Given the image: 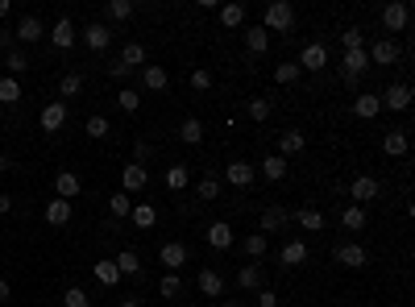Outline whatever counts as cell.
Wrapping results in <instances>:
<instances>
[{"instance_id":"cell-42","label":"cell","mask_w":415,"mask_h":307,"mask_svg":"<svg viewBox=\"0 0 415 307\" xmlns=\"http://www.w3.org/2000/svg\"><path fill=\"white\" fill-rule=\"evenodd\" d=\"M187 183H191V170H187V166H170V170H166V187H170V191H183Z\"/></svg>"},{"instance_id":"cell-33","label":"cell","mask_w":415,"mask_h":307,"mask_svg":"<svg viewBox=\"0 0 415 307\" xmlns=\"http://www.w3.org/2000/svg\"><path fill=\"white\" fill-rule=\"evenodd\" d=\"M299 79H303L299 62H279V67H274V83H279V87H295Z\"/></svg>"},{"instance_id":"cell-31","label":"cell","mask_w":415,"mask_h":307,"mask_svg":"<svg viewBox=\"0 0 415 307\" xmlns=\"http://www.w3.org/2000/svg\"><path fill=\"white\" fill-rule=\"evenodd\" d=\"M125 71H141V62H145V46L141 42H129L125 50H121V58H116Z\"/></svg>"},{"instance_id":"cell-37","label":"cell","mask_w":415,"mask_h":307,"mask_svg":"<svg viewBox=\"0 0 415 307\" xmlns=\"http://www.w3.org/2000/svg\"><path fill=\"white\" fill-rule=\"evenodd\" d=\"M295 220H299V229H308V233H324V216H320L316 208H299Z\"/></svg>"},{"instance_id":"cell-8","label":"cell","mask_w":415,"mask_h":307,"mask_svg":"<svg viewBox=\"0 0 415 307\" xmlns=\"http://www.w3.org/2000/svg\"><path fill=\"white\" fill-rule=\"evenodd\" d=\"M254 179H258L254 162H241V158H237V162H229V166H224V183H229V187H237V191H245Z\"/></svg>"},{"instance_id":"cell-36","label":"cell","mask_w":415,"mask_h":307,"mask_svg":"<svg viewBox=\"0 0 415 307\" xmlns=\"http://www.w3.org/2000/svg\"><path fill=\"white\" fill-rule=\"evenodd\" d=\"M366 220H370V216H366V208H357V204H349V208L341 212V225H345L349 233H362V229H366Z\"/></svg>"},{"instance_id":"cell-9","label":"cell","mask_w":415,"mask_h":307,"mask_svg":"<svg viewBox=\"0 0 415 307\" xmlns=\"http://www.w3.org/2000/svg\"><path fill=\"white\" fill-rule=\"evenodd\" d=\"M145 183H150V170H145V166H137V162L121 166V191H125V195H137V191H145Z\"/></svg>"},{"instance_id":"cell-45","label":"cell","mask_w":415,"mask_h":307,"mask_svg":"<svg viewBox=\"0 0 415 307\" xmlns=\"http://www.w3.org/2000/svg\"><path fill=\"white\" fill-rule=\"evenodd\" d=\"M25 67H29V58H25V54H21V50H8V54H4V71H8V75H12V79H17V75H21V71H25Z\"/></svg>"},{"instance_id":"cell-53","label":"cell","mask_w":415,"mask_h":307,"mask_svg":"<svg viewBox=\"0 0 415 307\" xmlns=\"http://www.w3.org/2000/svg\"><path fill=\"white\" fill-rule=\"evenodd\" d=\"M258 307H279V295H274L270 287H262V291H258Z\"/></svg>"},{"instance_id":"cell-60","label":"cell","mask_w":415,"mask_h":307,"mask_svg":"<svg viewBox=\"0 0 415 307\" xmlns=\"http://www.w3.org/2000/svg\"><path fill=\"white\" fill-rule=\"evenodd\" d=\"M116 307H137V304H133V299H125V304H116Z\"/></svg>"},{"instance_id":"cell-10","label":"cell","mask_w":415,"mask_h":307,"mask_svg":"<svg viewBox=\"0 0 415 307\" xmlns=\"http://www.w3.org/2000/svg\"><path fill=\"white\" fill-rule=\"evenodd\" d=\"M37 121H42V133H58L67 125V100H50Z\"/></svg>"},{"instance_id":"cell-41","label":"cell","mask_w":415,"mask_h":307,"mask_svg":"<svg viewBox=\"0 0 415 307\" xmlns=\"http://www.w3.org/2000/svg\"><path fill=\"white\" fill-rule=\"evenodd\" d=\"M245 112H249L254 121H266V116H270V100H266V96H249V100H245Z\"/></svg>"},{"instance_id":"cell-27","label":"cell","mask_w":415,"mask_h":307,"mask_svg":"<svg viewBox=\"0 0 415 307\" xmlns=\"http://www.w3.org/2000/svg\"><path fill=\"white\" fill-rule=\"evenodd\" d=\"M241 249H245V258H249V262H262V258H266V249H270V241H266V233H245Z\"/></svg>"},{"instance_id":"cell-24","label":"cell","mask_w":415,"mask_h":307,"mask_svg":"<svg viewBox=\"0 0 415 307\" xmlns=\"http://www.w3.org/2000/svg\"><path fill=\"white\" fill-rule=\"evenodd\" d=\"M141 87H145V91H166V87H170L166 67H141Z\"/></svg>"},{"instance_id":"cell-50","label":"cell","mask_w":415,"mask_h":307,"mask_svg":"<svg viewBox=\"0 0 415 307\" xmlns=\"http://www.w3.org/2000/svg\"><path fill=\"white\" fill-rule=\"evenodd\" d=\"M212 83H216V79H212L208 67H195V71H191V87H195V91H212Z\"/></svg>"},{"instance_id":"cell-38","label":"cell","mask_w":415,"mask_h":307,"mask_svg":"<svg viewBox=\"0 0 415 307\" xmlns=\"http://www.w3.org/2000/svg\"><path fill=\"white\" fill-rule=\"evenodd\" d=\"M112 262H116L121 279H125V274H137V270H141V258H137V249H121V254H116Z\"/></svg>"},{"instance_id":"cell-44","label":"cell","mask_w":415,"mask_h":307,"mask_svg":"<svg viewBox=\"0 0 415 307\" xmlns=\"http://www.w3.org/2000/svg\"><path fill=\"white\" fill-rule=\"evenodd\" d=\"M17 100H21V83L12 75H4L0 79V104H17Z\"/></svg>"},{"instance_id":"cell-12","label":"cell","mask_w":415,"mask_h":307,"mask_svg":"<svg viewBox=\"0 0 415 307\" xmlns=\"http://www.w3.org/2000/svg\"><path fill=\"white\" fill-rule=\"evenodd\" d=\"M333 258H337L341 266H349V270H362V266L370 262V254H366L357 241H345V245H337V249H333Z\"/></svg>"},{"instance_id":"cell-48","label":"cell","mask_w":415,"mask_h":307,"mask_svg":"<svg viewBox=\"0 0 415 307\" xmlns=\"http://www.w3.org/2000/svg\"><path fill=\"white\" fill-rule=\"evenodd\" d=\"M108 17L112 21H129L133 17V0H108Z\"/></svg>"},{"instance_id":"cell-55","label":"cell","mask_w":415,"mask_h":307,"mask_svg":"<svg viewBox=\"0 0 415 307\" xmlns=\"http://www.w3.org/2000/svg\"><path fill=\"white\" fill-rule=\"evenodd\" d=\"M4 212H12V195H4V191H0V216H4Z\"/></svg>"},{"instance_id":"cell-47","label":"cell","mask_w":415,"mask_h":307,"mask_svg":"<svg viewBox=\"0 0 415 307\" xmlns=\"http://www.w3.org/2000/svg\"><path fill=\"white\" fill-rule=\"evenodd\" d=\"M116 104H121V112H137V108H141V91H133V87H121Z\"/></svg>"},{"instance_id":"cell-1","label":"cell","mask_w":415,"mask_h":307,"mask_svg":"<svg viewBox=\"0 0 415 307\" xmlns=\"http://www.w3.org/2000/svg\"><path fill=\"white\" fill-rule=\"evenodd\" d=\"M262 29H266V33H291V29H295V8H291L287 0L266 4V12H262Z\"/></svg>"},{"instance_id":"cell-39","label":"cell","mask_w":415,"mask_h":307,"mask_svg":"<svg viewBox=\"0 0 415 307\" xmlns=\"http://www.w3.org/2000/svg\"><path fill=\"white\" fill-rule=\"evenodd\" d=\"M195 195H200V204H212V200H220V179H200V187H195Z\"/></svg>"},{"instance_id":"cell-49","label":"cell","mask_w":415,"mask_h":307,"mask_svg":"<svg viewBox=\"0 0 415 307\" xmlns=\"http://www.w3.org/2000/svg\"><path fill=\"white\" fill-rule=\"evenodd\" d=\"M341 46H345V50H366V33L353 25V29H345V33H341Z\"/></svg>"},{"instance_id":"cell-46","label":"cell","mask_w":415,"mask_h":307,"mask_svg":"<svg viewBox=\"0 0 415 307\" xmlns=\"http://www.w3.org/2000/svg\"><path fill=\"white\" fill-rule=\"evenodd\" d=\"M58 91H62V96H79V91H83V75H79V71H67L62 83H58Z\"/></svg>"},{"instance_id":"cell-18","label":"cell","mask_w":415,"mask_h":307,"mask_svg":"<svg viewBox=\"0 0 415 307\" xmlns=\"http://www.w3.org/2000/svg\"><path fill=\"white\" fill-rule=\"evenodd\" d=\"M75 37H79V33H75V21H71V17H58V25L50 29L54 50H71V46H75Z\"/></svg>"},{"instance_id":"cell-6","label":"cell","mask_w":415,"mask_h":307,"mask_svg":"<svg viewBox=\"0 0 415 307\" xmlns=\"http://www.w3.org/2000/svg\"><path fill=\"white\" fill-rule=\"evenodd\" d=\"M366 58H370L374 67H391V62H399V42H395V37H378V42L366 50Z\"/></svg>"},{"instance_id":"cell-11","label":"cell","mask_w":415,"mask_h":307,"mask_svg":"<svg viewBox=\"0 0 415 307\" xmlns=\"http://www.w3.org/2000/svg\"><path fill=\"white\" fill-rule=\"evenodd\" d=\"M204 241H208L212 249H233V245H237V237H233V225H229V220H212V225H208V233H204Z\"/></svg>"},{"instance_id":"cell-58","label":"cell","mask_w":415,"mask_h":307,"mask_svg":"<svg viewBox=\"0 0 415 307\" xmlns=\"http://www.w3.org/2000/svg\"><path fill=\"white\" fill-rule=\"evenodd\" d=\"M220 307H245L241 299H220Z\"/></svg>"},{"instance_id":"cell-7","label":"cell","mask_w":415,"mask_h":307,"mask_svg":"<svg viewBox=\"0 0 415 307\" xmlns=\"http://www.w3.org/2000/svg\"><path fill=\"white\" fill-rule=\"evenodd\" d=\"M378 104L391 108V112H407V108H412V87H407V83H391V87L378 96Z\"/></svg>"},{"instance_id":"cell-51","label":"cell","mask_w":415,"mask_h":307,"mask_svg":"<svg viewBox=\"0 0 415 307\" xmlns=\"http://www.w3.org/2000/svg\"><path fill=\"white\" fill-rule=\"evenodd\" d=\"M83 304H91L83 287H67V291H62V307H83Z\"/></svg>"},{"instance_id":"cell-43","label":"cell","mask_w":415,"mask_h":307,"mask_svg":"<svg viewBox=\"0 0 415 307\" xmlns=\"http://www.w3.org/2000/svg\"><path fill=\"white\" fill-rule=\"evenodd\" d=\"M179 291H183V279H179V274H162V279H158V295H162V299H175Z\"/></svg>"},{"instance_id":"cell-57","label":"cell","mask_w":415,"mask_h":307,"mask_svg":"<svg viewBox=\"0 0 415 307\" xmlns=\"http://www.w3.org/2000/svg\"><path fill=\"white\" fill-rule=\"evenodd\" d=\"M8 12H12V4H8V0H0V21H4Z\"/></svg>"},{"instance_id":"cell-20","label":"cell","mask_w":415,"mask_h":307,"mask_svg":"<svg viewBox=\"0 0 415 307\" xmlns=\"http://www.w3.org/2000/svg\"><path fill=\"white\" fill-rule=\"evenodd\" d=\"M79 191H83L79 175H71V170H58V175H54V195H58V200H67V204H71Z\"/></svg>"},{"instance_id":"cell-14","label":"cell","mask_w":415,"mask_h":307,"mask_svg":"<svg viewBox=\"0 0 415 307\" xmlns=\"http://www.w3.org/2000/svg\"><path fill=\"white\" fill-rule=\"evenodd\" d=\"M12 37H17L21 46H33V42H42V37H46V29H42V21H37V17H21V21H17V29H12Z\"/></svg>"},{"instance_id":"cell-34","label":"cell","mask_w":415,"mask_h":307,"mask_svg":"<svg viewBox=\"0 0 415 307\" xmlns=\"http://www.w3.org/2000/svg\"><path fill=\"white\" fill-rule=\"evenodd\" d=\"M179 141L200 146V141H204V121H200V116H187V121L179 125Z\"/></svg>"},{"instance_id":"cell-32","label":"cell","mask_w":415,"mask_h":307,"mask_svg":"<svg viewBox=\"0 0 415 307\" xmlns=\"http://www.w3.org/2000/svg\"><path fill=\"white\" fill-rule=\"evenodd\" d=\"M67 220H71V204H67V200H58V195H54V200H50V204H46V225H54V229H62V225H67Z\"/></svg>"},{"instance_id":"cell-61","label":"cell","mask_w":415,"mask_h":307,"mask_svg":"<svg viewBox=\"0 0 415 307\" xmlns=\"http://www.w3.org/2000/svg\"><path fill=\"white\" fill-rule=\"evenodd\" d=\"M83 307H91V304H83Z\"/></svg>"},{"instance_id":"cell-13","label":"cell","mask_w":415,"mask_h":307,"mask_svg":"<svg viewBox=\"0 0 415 307\" xmlns=\"http://www.w3.org/2000/svg\"><path fill=\"white\" fill-rule=\"evenodd\" d=\"M349 195L357 200V208H366L370 200H378V179H374V175H357V179L349 183Z\"/></svg>"},{"instance_id":"cell-30","label":"cell","mask_w":415,"mask_h":307,"mask_svg":"<svg viewBox=\"0 0 415 307\" xmlns=\"http://www.w3.org/2000/svg\"><path fill=\"white\" fill-rule=\"evenodd\" d=\"M245 50H249V54H266V50H270V33H266L262 25H249V29H245Z\"/></svg>"},{"instance_id":"cell-19","label":"cell","mask_w":415,"mask_h":307,"mask_svg":"<svg viewBox=\"0 0 415 307\" xmlns=\"http://www.w3.org/2000/svg\"><path fill=\"white\" fill-rule=\"evenodd\" d=\"M378 112H382L378 91H357V100H353V116H357V121H374Z\"/></svg>"},{"instance_id":"cell-56","label":"cell","mask_w":415,"mask_h":307,"mask_svg":"<svg viewBox=\"0 0 415 307\" xmlns=\"http://www.w3.org/2000/svg\"><path fill=\"white\" fill-rule=\"evenodd\" d=\"M8 295H12V287H8V283L0 279V304H8Z\"/></svg>"},{"instance_id":"cell-40","label":"cell","mask_w":415,"mask_h":307,"mask_svg":"<svg viewBox=\"0 0 415 307\" xmlns=\"http://www.w3.org/2000/svg\"><path fill=\"white\" fill-rule=\"evenodd\" d=\"M108 212H112L116 220H125V216L133 212V200H129L125 191H116V195H108Z\"/></svg>"},{"instance_id":"cell-52","label":"cell","mask_w":415,"mask_h":307,"mask_svg":"<svg viewBox=\"0 0 415 307\" xmlns=\"http://www.w3.org/2000/svg\"><path fill=\"white\" fill-rule=\"evenodd\" d=\"M87 137H108V116L91 112V116H87Z\"/></svg>"},{"instance_id":"cell-28","label":"cell","mask_w":415,"mask_h":307,"mask_svg":"<svg viewBox=\"0 0 415 307\" xmlns=\"http://www.w3.org/2000/svg\"><path fill=\"white\" fill-rule=\"evenodd\" d=\"M91 274H96V283H100V287H116V283H121V270H116V262H112V258H100V262L91 266Z\"/></svg>"},{"instance_id":"cell-21","label":"cell","mask_w":415,"mask_h":307,"mask_svg":"<svg viewBox=\"0 0 415 307\" xmlns=\"http://www.w3.org/2000/svg\"><path fill=\"white\" fill-rule=\"evenodd\" d=\"M237 287H241V291H262V287H266V270H262L258 262L241 266V270H237Z\"/></svg>"},{"instance_id":"cell-15","label":"cell","mask_w":415,"mask_h":307,"mask_svg":"<svg viewBox=\"0 0 415 307\" xmlns=\"http://www.w3.org/2000/svg\"><path fill=\"white\" fill-rule=\"evenodd\" d=\"M79 37H83V46H87V50H108V46H112V29H108V25H100V21H91Z\"/></svg>"},{"instance_id":"cell-23","label":"cell","mask_w":415,"mask_h":307,"mask_svg":"<svg viewBox=\"0 0 415 307\" xmlns=\"http://www.w3.org/2000/svg\"><path fill=\"white\" fill-rule=\"evenodd\" d=\"M407 150H412V141H407L403 129H391V133L382 137V154H387V158H407Z\"/></svg>"},{"instance_id":"cell-17","label":"cell","mask_w":415,"mask_h":307,"mask_svg":"<svg viewBox=\"0 0 415 307\" xmlns=\"http://www.w3.org/2000/svg\"><path fill=\"white\" fill-rule=\"evenodd\" d=\"M287 225H291V212L279 208V204H270V208L262 212V220H258V233H279V229H287Z\"/></svg>"},{"instance_id":"cell-59","label":"cell","mask_w":415,"mask_h":307,"mask_svg":"<svg viewBox=\"0 0 415 307\" xmlns=\"http://www.w3.org/2000/svg\"><path fill=\"white\" fill-rule=\"evenodd\" d=\"M8 166H12V162H8V158H4V154H0V175H4V170H8Z\"/></svg>"},{"instance_id":"cell-35","label":"cell","mask_w":415,"mask_h":307,"mask_svg":"<svg viewBox=\"0 0 415 307\" xmlns=\"http://www.w3.org/2000/svg\"><path fill=\"white\" fill-rule=\"evenodd\" d=\"M129 220H133L137 229H154V220H158V208H154V204H133Z\"/></svg>"},{"instance_id":"cell-2","label":"cell","mask_w":415,"mask_h":307,"mask_svg":"<svg viewBox=\"0 0 415 307\" xmlns=\"http://www.w3.org/2000/svg\"><path fill=\"white\" fill-rule=\"evenodd\" d=\"M412 25V8L403 4V0H391L387 8H382V29H387V37H395V33H403Z\"/></svg>"},{"instance_id":"cell-16","label":"cell","mask_w":415,"mask_h":307,"mask_svg":"<svg viewBox=\"0 0 415 307\" xmlns=\"http://www.w3.org/2000/svg\"><path fill=\"white\" fill-rule=\"evenodd\" d=\"M303 146H308V137H303L299 129H287V133H279V150H274V154L291 162L295 154H303Z\"/></svg>"},{"instance_id":"cell-4","label":"cell","mask_w":415,"mask_h":307,"mask_svg":"<svg viewBox=\"0 0 415 307\" xmlns=\"http://www.w3.org/2000/svg\"><path fill=\"white\" fill-rule=\"evenodd\" d=\"M295 62H299V71H324L328 67V46L324 42H308Z\"/></svg>"},{"instance_id":"cell-26","label":"cell","mask_w":415,"mask_h":307,"mask_svg":"<svg viewBox=\"0 0 415 307\" xmlns=\"http://www.w3.org/2000/svg\"><path fill=\"white\" fill-rule=\"evenodd\" d=\"M279 262H283V266H303V262H308V241H299V237L287 241V245L279 249Z\"/></svg>"},{"instance_id":"cell-54","label":"cell","mask_w":415,"mask_h":307,"mask_svg":"<svg viewBox=\"0 0 415 307\" xmlns=\"http://www.w3.org/2000/svg\"><path fill=\"white\" fill-rule=\"evenodd\" d=\"M12 42H17V37H12V33H8V29H0V50H4V54H8V50H17V46H12Z\"/></svg>"},{"instance_id":"cell-22","label":"cell","mask_w":415,"mask_h":307,"mask_svg":"<svg viewBox=\"0 0 415 307\" xmlns=\"http://www.w3.org/2000/svg\"><path fill=\"white\" fill-rule=\"evenodd\" d=\"M195 287H200V291H204L208 299H224V279H220V274H216L212 266H204V270H200Z\"/></svg>"},{"instance_id":"cell-25","label":"cell","mask_w":415,"mask_h":307,"mask_svg":"<svg viewBox=\"0 0 415 307\" xmlns=\"http://www.w3.org/2000/svg\"><path fill=\"white\" fill-rule=\"evenodd\" d=\"M262 175H266L270 183H283V179L291 175V162L279 158V154H266V158H262Z\"/></svg>"},{"instance_id":"cell-3","label":"cell","mask_w":415,"mask_h":307,"mask_svg":"<svg viewBox=\"0 0 415 307\" xmlns=\"http://www.w3.org/2000/svg\"><path fill=\"white\" fill-rule=\"evenodd\" d=\"M187 262H191V249H187L183 241H166V245L158 249V266H166V274H179Z\"/></svg>"},{"instance_id":"cell-5","label":"cell","mask_w":415,"mask_h":307,"mask_svg":"<svg viewBox=\"0 0 415 307\" xmlns=\"http://www.w3.org/2000/svg\"><path fill=\"white\" fill-rule=\"evenodd\" d=\"M366 71H370L366 50H345V58H341V79H345V83H357Z\"/></svg>"},{"instance_id":"cell-29","label":"cell","mask_w":415,"mask_h":307,"mask_svg":"<svg viewBox=\"0 0 415 307\" xmlns=\"http://www.w3.org/2000/svg\"><path fill=\"white\" fill-rule=\"evenodd\" d=\"M216 17H220L224 29H241V25H245V4H220Z\"/></svg>"}]
</instances>
